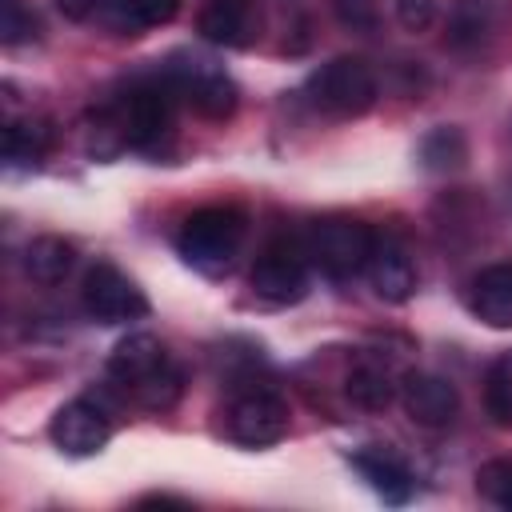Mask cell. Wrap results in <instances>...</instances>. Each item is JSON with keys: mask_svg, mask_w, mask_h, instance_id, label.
Listing matches in <instances>:
<instances>
[{"mask_svg": "<svg viewBox=\"0 0 512 512\" xmlns=\"http://www.w3.org/2000/svg\"><path fill=\"white\" fill-rule=\"evenodd\" d=\"M172 104H176V88L160 72L156 80L128 84L112 104H104L96 116V128L108 132L116 148L148 152L172 136Z\"/></svg>", "mask_w": 512, "mask_h": 512, "instance_id": "cell-1", "label": "cell"}, {"mask_svg": "<svg viewBox=\"0 0 512 512\" xmlns=\"http://www.w3.org/2000/svg\"><path fill=\"white\" fill-rule=\"evenodd\" d=\"M108 376L140 404L152 412H164L180 400L184 392V372L168 356V348L152 332H132L124 336L112 356H108Z\"/></svg>", "mask_w": 512, "mask_h": 512, "instance_id": "cell-2", "label": "cell"}, {"mask_svg": "<svg viewBox=\"0 0 512 512\" xmlns=\"http://www.w3.org/2000/svg\"><path fill=\"white\" fill-rule=\"evenodd\" d=\"M244 232H248V220H244L240 208H232V204H208V208H196L180 224L176 252L184 256L188 268H196L204 276H224L236 264V256H240Z\"/></svg>", "mask_w": 512, "mask_h": 512, "instance_id": "cell-3", "label": "cell"}, {"mask_svg": "<svg viewBox=\"0 0 512 512\" xmlns=\"http://www.w3.org/2000/svg\"><path fill=\"white\" fill-rule=\"evenodd\" d=\"M372 248H376V232L356 216L316 220L312 232H308V244H304L308 260L332 280H348V276L364 272Z\"/></svg>", "mask_w": 512, "mask_h": 512, "instance_id": "cell-4", "label": "cell"}, {"mask_svg": "<svg viewBox=\"0 0 512 512\" xmlns=\"http://www.w3.org/2000/svg\"><path fill=\"white\" fill-rule=\"evenodd\" d=\"M308 100L340 120L364 116L376 104V76L360 56H336L308 76Z\"/></svg>", "mask_w": 512, "mask_h": 512, "instance_id": "cell-5", "label": "cell"}, {"mask_svg": "<svg viewBox=\"0 0 512 512\" xmlns=\"http://www.w3.org/2000/svg\"><path fill=\"white\" fill-rule=\"evenodd\" d=\"M160 72H164V80L176 88V96H180L188 108H196L200 116L224 120V116L236 112L240 92H236L232 76H228L220 64H212V60H204V56H192V52H176Z\"/></svg>", "mask_w": 512, "mask_h": 512, "instance_id": "cell-6", "label": "cell"}, {"mask_svg": "<svg viewBox=\"0 0 512 512\" xmlns=\"http://www.w3.org/2000/svg\"><path fill=\"white\" fill-rule=\"evenodd\" d=\"M224 424H228V436L236 444L268 448V444L284 440V432H288V404L280 400L276 388L256 384V388H244V392H236L228 400Z\"/></svg>", "mask_w": 512, "mask_h": 512, "instance_id": "cell-7", "label": "cell"}, {"mask_svg": "<svg viewBox=\"0 0 512 512\" xmlns=\"http://www.w3.org/2000/svg\"><path fill=\"white\" fill-rule=\"evenodd\" d=\"M308 252L292 240L268 244L252 264V292L268 304H296L308 292Z\"/></svg>", "mask_w": 512, "mask_h": 512, "instance_id": "cell-8", "label": "cell"}, {"mask_svg": "<svg viewBox=\"0 0 512 512\" xmlns=\"http://www.w3.org/2000/svg\"><path fill=\"white\" fill-rule=\"evenodd\" d=\"M84 312L100 324H128V320L148 316V300L132 276H124L116 264L100 260L84 276Z\"/></svg>", "mask_w": 512, "mask_h": 512, "instance_id": "cell-9", "label": "cell"}, {"mask_svg": "<svg viewBox=\"0 0 512 512\" xmlns=\"http://www.w3.org/2000/svg\"><path fill=\"white\" fill-rule=\"evenodd\" d=\"M48 432H52V444L64 448L68 456H96L112 436V420L96 400L80 396V400H68L64 408H56Z\"/></svg>", "mask_w": 512, "mask_h": 512, "instance_id": "cell-10", "label": "cell"}, {"mask_svg": "<svg viewBox=\"0 0 512 512\" xmlns=\"http://www.w3.org/2000/svg\"><path fill=\"white\" fill-rule=\"evenodd\" d=\"M400 404L412 424L420 428H444L460 412L456 388L436 372H404L400 376Z\"/></svg>", "mask_w": 512, "mask_h": 512, "instance_id": "cell-11", "label": "cell"}, {"mask_svg": "<svg viewBox=\"0 0 512 512\" xmlns=\"http://www.w3.org/2000/svg\"><path fill=\"white\" fill-rule=\"evenodd\" d=\"M196 28L208 44L248 48L260 32V8H256V0H204Z\"/></svg>", "mask_w": 512, "mask_h": 512, "instance_id": "cell-12", "label": "cell"}, {"mask_svg": "<svg viewBox=\"0 0 512 512\" xmlns=\"http://www.w3.org/2000/svg\"><path fill=\"white\" fill-rule=\"evenodd\" d=\"M364 272H368L372 292L380 300H388V304H404L416 292V264H412L408 248L400 240H392V236H376V248L368 256Z\"/></svg>", "mask_w": 512, "mask_h": 512, "instance_id": "cell-13", "label": "cell"}, {"mask_svg": "<svg viewBox=\"0 0 512 512\" xmlns=\"http://www.w3.org/2000/svg\"><path fill=\"white\" fill-rule=\"evenodd\" d=\"M352 468L368 480V488L380 496V500H388V504H404L408 496H412V488H416V476H412V468L400 460V452L396 448H388V444H364L360 452H352Z\"/></svg>", "mask_w": 512, "mask_h": 512, "instance_id": "cell-14", "label": "cell"}, {"mask_svg": "<svg viewBox=\"0 0 512 512\" xmlns=\"http://www.w3.org/2000/svg\"><path fill=\"white\" fill-rule=\"evenodd\" d=\"M468 308L476 320L488 328H512V260L508 264H488L472 288H468Z\"/></svg>", "mask_w": 512, "mask_h": 512, "instance_id": "cell-15", "label": "cell"}, {"mask_svg": "<svg viewBox=\"0 0 512 512\" xmlns=\"http://www.w3.org/2000/svg\"><path fill=\"white\" fill-rule=\"evenodd\" d=\"M344 392L356 408L364 412H384L396 396H400V376L392 372L388 360H376V356H364L352 364L348 380H344Z\"/></svg>", "mask_w": 512, "mask_h": 512, "instance_id": "cell-16", "label": "cell"}, {"mask_svg": "<svg viewBox=\"0 0 512 512\" xmlns=\"http://www.w3.org/2000/svg\"><path fill=\"white\" fill-rule=\"evenodd\" d=\"M100 12L108 20V28L128 32V36H140L148 28L168 24L180 12V0H104Z\"/></svg>", "mask_w": 512, "mask_h": 512, "instance_id": "cell-17", "label": "cell"}, {"mask_svg": "<svg viewBox=\"0 0 512 512\" xmlns=\"http://www.w3.org/2000/svg\"><path fill=\"white\" fill-rule=\"evenodd\" d=\"M76 264V248L64 236H36L24 244V272L36 284H60Z\"/></svg>", "mask_w": 512, "mask_h": 512, "instance_id": "cell-18", "label": "cell"}, {"mask_svg": "<svg viewBox=\"0 0 512 512\" xmlns=\"http://www.w3.org/2000/svg\"><path fill=\"white\" fill-rule=\"evenodd\" d=\"M48 144H52V128L40 116H16L4 128V156L12 164H40Z\"/></svg>", "mask_w": 512, "mask_h": 512, "instance_id": "cell-19", "label": "cell"}, {"mask_svg": "<svg viewBox=\"0 0 512 512\" xmlns=\"http://www.w3.org/2000/svg\"><path fill=\"white\" fill-rule=\"evenodd\" d=\"M496 24L492 0H456L448 12V40L456 48H480Z\"/></svg>", "mask_w": 512, "mask_h": 512, "instance_id": "cell-20", "label": "cell"}, {"mask_svg": "<svg viewBox=\"0 0 512 512\" xmlns=\"http://www.w3.org/2000/svg\"><path fill=\"white\" fill-rule=\"evenodd\" d=\"M484 404L496 424H512V348L492 360L484 380Z\"/></svg>", "mask_w": 512, "mask_h": 512, "instance_id": "cell-21", "label": "cell"}, {"mask_svg": "<svg viewBox=\"0 0 512 512\" xmlns=\"http://www.w3.org/2000/svg\"><path fill=\"white\" fill-rule=\"evenodd\" d=\"M420 156L432 172H448V168H460L468 160V144H464L460 128H436V132L424 136Z\"/></svg>", "mask_w": 512, "mask_h": 512, "instance_id": "cell-22", "label": "cell"}, {"mask_svg": "<svg viewBox=\"0 0 512 512\" xmlns=\"http://www.w3.org/2000/svg\"><path fill=\"white\" fill-rule=\"evenodd\" d=\"M36 36V16L24 8V0H4L0 4V40L12 48V44H24Z\"/></svg>", "mask_w": 512, "mask_h": 512, "instance_id": "cell-23", "label": "cell"}, {"mask_svg": "<svg viewBox=\"0 0 512 512\" xmlns=\"http://www.w3.org/2000/svg\"><path fill=\"white\" fill-rule=\"evenodd\" d=\"M332 12H336V20H340L344 28H352V32H372V28H376V8H372V0H332Z\"/></svg>", "mask_w": 512, "mask_h": 512, "instance_id": "cell-24", "label": "cell"}, {"mask_svg": "<svg viewBox=\"0 0 512 512\" xmlns=\"http://www.w3.org/2000/svg\"><path fill=\"white\" fill-rule=\"evenodd\" d=\"M396 8H400L404 28H428L432 16H436V4L432 0H396Z\"/></svg>", "mask_w": 512, "mask_h": 512, "instance_id": "cell-25", "label": "cell"}, {"mask_svg": "<svg viewBox=\"0 0 512 512\" xmlns=\"http://www.w3.org/2000/svg\"><path fill=\"white\" fill-rule=\"evenodd\" d=\"M52 4H56V12L68 16V20H84V16H92L96 8H104V0H52Z\"/></svg>", "mask_w": 512, "mask_h": 512, "instance_id": "cell-26", "label": "cell"}, {"mask_svg": "<svg viewBox=\"0 0 512 512\" xmlns=\"http://www.w3.org/2000/svg\"><path fill=\"white\" fill-rule=\"evenodd\" d=\"M140 504H184L188 508V500H180V496H144Z\"/></svg>", "mask_w": 512, "mask_h": 512, "instance_id": "cell-27", "label": "cell"}]
</instances>
